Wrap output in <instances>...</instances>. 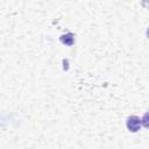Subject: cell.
Returning a JSON list of instances; mask_svg holds the SVG:
<instances>
[{
    "mask_svg": "<svg viewBox=\"0 0 149 149\" xmlns=\"http://www.w3.org/2000/svg\"><path fill=\"white\" fill-rule=\"evenodd\" d=\"M127 128H128V130H130V132H133V133H136L140 128H141V126H142V121L140 120V118L139 116H136V115H132V116H129L128 119H127Z\"/></svg>",
    "mask_w": 149,
    "mask_h": 149,
    "instance_id": "1",
    "label": "cell"
},
{
    "mask_svg": "<svg viewBox=\"0 0 149 149\" xmlns=\"http://www.w3.org/2000/svg\"><path fill=\"white\" fill-rule=\"evenodd\" d=\"M61 42L63 44H66V45H72L73 42H74V37L71 33H68V34L61 36Z\"/></svg>",
    "mask_w": 149,
    "mask_h": 149,
    "instance_id": "2",
    "label": "cell"
},
{
    "mask_svg": "<svg viewBox=\"0 0 149 149\" xmlns=\"http://www.w3.org/2000/svg\"><path fill=\"white\" fill-rule=\"evenodd\" d=\"M141 121H142V125H143L147 129H149V112L143 115V118L141 119Z\"/></svg>",
    "mask_w": 149,
    "mask_h": 149,
    "instance_id": "3",
    "label": "cell"
},
{
    "mask_svg": "<svg viewBox=\"0 0 149 149\" xmlns=\"http://www.w3.org/2000/svg\"><path fill=\"white\" fill-rule=\"evenodd\" d=\"M147 36H148V38H149V28H148V30H147Z\"/></svg>",
    "mask_w": 149,
    "mask_h": 149,
    "instance_id": "4",
    "label": "cell"
},
{
    "mask_svg": "<svg viewBox=\"0 0 149 149\" xmlns=\"http://www.w3.org/2000/svg\"><path fill=\"white\" fill-rule=\"evenodd\" d=\"M148 2H149V0H148ZM148 7H149V5H148Z\"/></svg>",
    "mask_w": 149,
    "mask_h": 149,
    "instance_id": "5",
    "label": "cell"
}]
</instances>
